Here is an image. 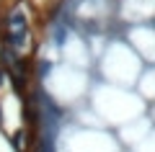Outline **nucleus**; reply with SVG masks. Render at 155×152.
<instances>
[{
  "instance_id": "nucleus-1",
  "label": "nucleus",
  "mask_w": 155,
  "mask_h": 152,
  "mask_svg": "<svg viewBox=\"0 0 155 152\" xmlns=\"http://www.w3.org/2000/svg\"><path fill=\"white\" fill-rule=\"evenodd\" d=\"M39 85H41V95L52 106H57L60 111H72L88 101L93 80H91V70H78L54 62V65H41Z\"/></svg>"
},
{
  "instance_id": "nucleus-2",
  "label": "nucleus",
  "mask_w": 155,
  "mask_h": 152,
  "mask_svg": "<svg viewBox=\"0 0 155 152\" xmlns=\"http://www.w3.org/2000/svg\"><path fill=\"white\" fill-rule=\"evenodd\" d=\"M85 103L93 108V114L98 116V121L106 129H119L127 121L137 119V116L147 114L145 101L134 93V88H119V85H109V82H93L88 93Z\"/></svg>"
},
{
  "instance_id": "nucleus-3",
  "label": "nucleus",
  "mask_w": 155,
  "mask_h": 152,
  "mask_svg": "<svg viewBox=\"0 0 155 152\" xmlns=\"http://www.w3.org/2000/svg\"><path fill=\"white\" fill-rule=\"evenodd\" d=\"M98 77L101 82H109V85H119V88H134L140 72H142V60L132 52L124 39H109L98 57Z\"/></svg>"
},
{
  "instance_id": "nucleus-4",
  "label": "nucleus",
  "mask_w": 155,
  "mask_h": 152,
  "mask_svg": "<svg viewBox=\"0 0 155 152\" xmlns=\"http://www.w3.org/2000/svg\"><path fill=\"white\" fill-rule=\"evenodd\" d=\"M122 39L142 62H155V26L153 23H132L122 28Z\"/></svg>"
},
{
  "instance_id": "nucleus-5",
  "label": "nucleus",
  "mask_w": 155,
  "mask_h": 152,
  "mask_svg": "<svg viewBox=\"0 0 155 152\" xmlns=\"http://www.w3.org/2000/svg\"><path fill=\"white\" fill-rule=\"evenodd\" d=\"M134 93L142 98L145 103L155 101V67H142L137 82H134Z\"/></svg>"
}]
</instances>
